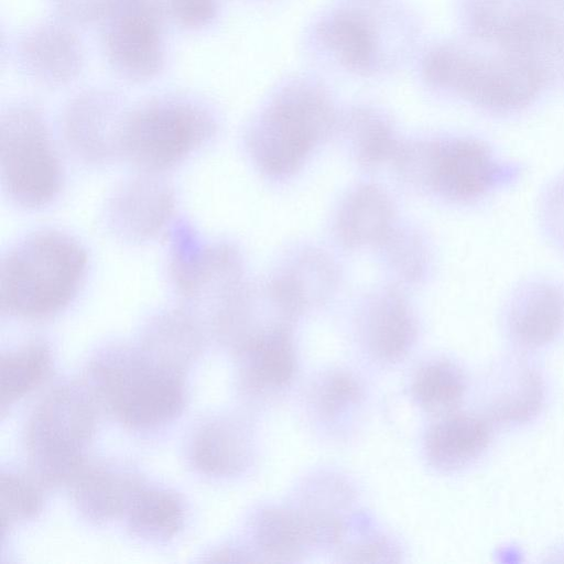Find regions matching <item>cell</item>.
<instances>
[{
  "instance_id": "cell-7",
  "label": "cell",
  "mask_w": 564,
  "mask_h": 564,
  "mask_svg": "<svg viewBox=\"0 0 564 564\" xmlns=\"http://www.w3.org/2000/svg\"><path fill=\"white\" fill-rule=\"evenodd\" d=\"M212 115L186 100H159L126 116L120 153L142 172L162 173L205 144L215 133Z\"/></svg>"
},
{
  "instance_id": "cell-26",
  "label": "cell",
  "mask_w": 564,
  "mask_h": 564,
  "mask_svg": "<svg viewBox=\"0 0 564 564\" xmlns=\"http://www.w3.org/2000/svg\"><path fill=\"white\" fill-rule=\"evenodd\" d=\"M470 388L466 370L449 359H437L416 373L412 392L417 403L437 416L459 409Z\"/></svg>"
},
{
  "instance_id": "cell-35",
  "label": "cell",
  "mask_w": 564,
  "mask_h": 564,
  "mask_svg": "<svg viewBox=\"0 0 564 564\" xmlns=\"http://www.w3.org/2000/svg\"><path fill=\"white\" fill-rule=\"evenodd\" d=\"M562 2H563V7H564V0H562Z\"/></svg>"
},
{
  "instance_id": "cell-3",
  "label": "cell",
  "mask_w": 564,
  "mask_h": 564,
  "mask_svg": "<svg viewBox=\"0 0 564 564\" xmlns=\"http://www.w3.org/2000/svg\"><path fill=\"white\" fill-rule=\"evenodd\" d=\"M91 378L97 395L131 429L166 424L185 405L182 368L144 348L104 354L94 362Z\"/></svg>"
},
{
  "instance_id": "cell-2",
  "label": "cell",
  "mask_w": 564,
  "mask_h": 564,
  "mask_svg": "<svg viewBox=\"0 0 564 564\" xmlns=\"http://www.w3.org/2000/svg\"><path fill=\"white\" fill-rule=\"evenodd\" d=\"M87 262L84 247L65 232L43 230L25 237L1 261L2 310L30 319L57 314L77 295Z\"/></svg>"
},
{
  "instance_id": "cell-29",
  "label": "cell",
  "mask_w": 564,
  "mask_h": 564,
  "mask_svg": "<svg viewBox=\"0 0 564 564\" xmlns=\"http://www.w3.org/2000/svg\"><path fill=\"white\" fill-rule=\"evenodd\" d=\"M256 540L261 552L272 561L295 560L311 543L303 516L285 509L269 508L256 523Z\"/></svg>"
},
{
  "instance_id": "cell-34",
  "label": "cell",
  "mask_w": 564,
  "mask_h": 564,
  "mask_svg": "<svg viewBox=\"0 0 564 564\" xmlns=\"http://www.w3.org/2000/svg\"><path fill=\"white\" fill-rule=\"evenodd\" d=\"M167 9L182 25L199 28L215 17L217 0H167Z\"/></svg>"
},
{
  "instance_id": "cell-32",
  "label": "cell",
  "mask_w": 564,
  "mask_h": 564,
  "mask_svg": "<svg viewBox=\"0 0 564 564\" xmlns=\"http://www.w3.org/2000/svg\"><path fill=\"white\" fill-rule=\"evenodd\" d=\"M539 217L546 238L564 251V173L551 181L543 191Z\"/></svg>"
},
{
  "instance_id": "cell-15",
  "label": "cell",
  "mask_w": 564,
  "mask_h": 564,
  "mask_svg": "<svg viewBox=\"0 0 564 564\" xmlns=\"http://www.w3.org/2000/svg\"><path fill=\"white\" fill-rule=\"evenodd\" d=\"M497 431L479 411L456 410L441 415L426 433V457L441 471L467 469L490 451Z\"/></svg>"
},
{
  "instance_id": "cell-8",
  "label": "cell",
  "mask_w": 564,
  "mask_h": 564,
  "mask_svg": "<svg viewBox=\"0 0 564 564\" xmlns=\"http://www.w3.org/2000/svg\"><path fill=\"white\" fill-rule=\"evenodd\" d=\"M1 182L15 205L36 209L48 205L63 186L62 162L42 117L15 107L1 120Z\"/></svg>"
},
{
  "instance_id": "cell-31",
  "label": "cell",
  "mask_w": 564,
  "mask_h": 564,
  "mask_svg": "<svg viewBox=\"0 0 564 564\" xmlns=\"http://www.w3.org/2000/svg\"><path fill=\"white\" fill-rule=\"evenodd\" d=\"M391 268L405 281L417 280L426 265V249L416 234L394 230L382 242Z\"/></svg>"
},
{
  "instance_id": "cell-25",
  "label": "cell",
  "mask_w": 564,
  "mask_h": 564,
  "mask_svg": "<svg viewBox=\"0 0 564 564\" xmlns=\"http://www.w3.org/2000/svg\"><path fill=\"white\" fill-rule=\"evenodd\" d=\"M124 516L129 529L138 538L166 541L182 529L184 507L174 492L142 486Z\"/></svg>"
},
{
  "instance_id": "cell-14",
  "label": "cell",
  "mask_w": 564,
  "mask_h": 564,
  "mask_svg": "<svg viewBox=\"0 0 564 564\" xmlns=\"http://www.w3.org/2000/svg\"><path fill=\"white\" fill-rule=\"evenodd\" d=\"M174 208V192L169 183L160 173L142 172L112 192L106 204L105 219L116 238L140 243L152 239L170 224Z\"/></svg>"
},
{
  "instance_id": "cell-24",
  "label": "cell",
  "mask_w": 564,
  "mask_h": 564,
  "mask_svg": "<svg viewBox=\"0 0 564 564\" xmlns=\"http://www.w3.org/2000/svg\"><path fill=\"white\" fill-rule=\"evenodd\" d=\"M276 280L301 313L307 306L321 303L334 291L337 269L327 254L307 249L295 254Z\"/></svg>"
},
{
  "instance_id": "cell-17",
  "label": "cell",
  "mask_w": 564,
  "mask_h": 564,
  "mask_svg": "<svg viewBox=\"0 0 564 564\" xmlns=\"http://www.w3.org/2000/svg\"><path fill=\"white\" fill-rule=\"evenodd\" d=\"M318 42L345 68L367 74L379 62V33L365 13L341 9L316 26Z\"/></svg>"
},
{
  "instance_id": "cell-4",
  "label": "cell",
  "mask_w": 564,
  "mask_h": 564,
  "mask_svg": "<svg viewBox=\"0 0 564 564\" xmlns=\"http://www.w3.org/2000/svg\"><path fill=\"white\" fill-rule=\"evenodd\" d=\"M403 177L452 202H473L514 182L521 167L470 137H447L400 147Z\"/></svg>"
},
{
  "instance_id": "cell-5",
  "label": "cell",
  "mask_w": 564,
  "mask_h": 564,
  "mask_svg": "<svg viewBox=\"0 0 564 564\" xmlns=\"http://www.w3.org/2000/svg\"><path fill=\"white\" fill-rule=\"evenodd\" d=\"M335 124L326 94L308 82H295L276 95L250 128L249 152L262 173L284 178L302 166Z\"/></svg>"
},
{
  "instance_id": "cell-1",
  "label": "cell",
  "mask_w": 564,
  "mask_h": 564,
  "mask_svg": "<svg viewBox=\"0 0 564 564\" xmlns=\"http://www.w3.org/2000/svg\"><path fill=\"white\" fill-rule=\"evenodd\" d=\"M471 37L470 43H446L427 53V83L491 112H514L533 104L551 73L503 44Z\"/></svg>"
},
{
  "instance_id": "cell-28",
  "label": "cell",
  "mask_w": 564,
  "mask_h": 564,
  "mask_svg": "<svg viewBox=\"0 0 564 564\" xmlns=\"http://www.w3.org/2000/svg\"><path fill=\"white\" fill-rule=\"evenodd\" d=\"M51 368V351L43 343L29 344L2 354L0 359V397L6 406L37 387Z\"/></svg>"
},
{
  "instance_id": "cell-13",
  "label": "cell",
  "mask_w": 564,
  "mask_h": 564,
  "mask_svg": "<svg viewBox=\"0 0 564 564\" xmlns=\"http://www.w3.org/2000/svg\"><path fill=\"white\" fill-rule=\"evenodd\" d=\"M110 23L106 50L113 66L132 79H147L161 68L163 51L154 7L148 0H106Z\"/></svg>"
},
{
  "instance_id": "cell-22",
  "label": "cell",
  "mask_w": 564,
  "mask_h": 564,
  "mask_svg": "<svg viewBox=\"0 0 564 564\" xmlns=\"http://www.w3.org/2000/svg\"><path fill=\"white\" fill-rule=\"evenodd\" d=\"M249 451V442L241 427L220 420L204 425L196 433L191 445V459L204 474L227 476L246 466Z\"/></svg>"
},
{
  "instance_id": "cell-11",
  "label": "cell",
  "mask_w": 564,
  "mask_h": 564,
  "mask_svg": "<svg viewBox=\"0 0 564 564\" xmlns=\"http://www.w3.org/2000/svg\"><path fill=\"white\" fill-rule=\"evenodd\" d=\"M549 383L533 355L510 349L494 359L481 378L480 410L499 430L535 422L549 400Z\"/></svg>"
},
{
  "instance_id": "cell-10",
  "label": "cell",
  "mask_w": 564,
  "mask_h": 564,
  "mask_svg": "<svg viewBox=\"0 0 564 564\" xmlns=\"http://www.w3.org/2000/svg\"><path fill=\"white\" fill-rule=\"evenodd\" d=\"M171 242L169 268L176 292L188 301H214L217 315L245 284L240 253L225 242L203 241L183 220L173 227Z\"/></svg>"
},
{
  "instance_id": "cell-18",
  "label": "cell",
  "mask_w": 564,
  "mask_h": 564,
  "mask_svg": "<svg viewBox=\"0 0 564 564\" xmlns=\"http://www.w3.org/2000/svg\"><path fill=\"white\" fill-rule=\"evenodd\" d=\"M393 208L375 185H361L341 204L335 223L339 241L349 248L382 245L392 231Z\"/></svg>"
},
{
  "instance_id": "cell-6",
  "label": "cell",
  "mask_w": 564,
  "mask_h": 564,
  "mask_svg": "<svg viewBox=\"0 0 564 564\" xmlns=\"http://www.w3.org/2000/svg\"><path fill=\"white\" fill-rule=\"evenodd\" d=\"M96 427L90 397L76 387L52 391L26 425V449L37 477L50 485L72 482L84 468L83 453Z\"/></svg>"
},
{
  "instance_id": "cell-33",
  "label": "cell",
  "mask_w": 564,
  "mask_h": 564,
  "mask_svg": "<svg viewBox=\"0 0 564 564\" xmlns=\"http://www.w3.org/2000/svg\"><path fill=\"white\" fill-rule=\"evenodd\" d=\"M359 395L360 388L357 381L347 373L336 372L322 381L317 392V404L325 415L332 416L355 403Z\"/></svg>"
},
{
  "instance_id": "cell-23",
  "label": "cell",
  "mask_w": 564,
  "mask_h": 564,
  "mask_svg": "<svg viewBox=\"0 0 564 564\" xmlns=\"http://www.w3.org/2000/svg\"><path fill=\"white\" fill-rule=\"evenodd\" d=\"M22 54L36 76L51 83H64L79 70L82 53L75 37L55 28H42L29 35Z\"/></svg>"
},
{
  "instance_id": "cell-12",
  "label": "cell",
  "mask_w": 564,
  "mask_h": 564,
  "mask_svg": "<svg viewBox=\"0 0 564 564\" xmlns=\"http://www.w3.org/2000/svg\"><path fill=\"white\" fill-rule=\"evenodd\" d=\"M502 334L510 349L533 355L564 334V289L546 279L520 283L501 313Z\"/></svg>"
},
{
  "instance_id": "cell-27",
  "label": "cell",
  "mask_w": 564,
  "mask_h": 564,
  "mask_svg": "<svg viewBox=\"0 0 564 564\" xmlns=\"http://www.w3.org/2000/svg\"><path fill=\"white\" fill-rule=\"evenodd\" d=\"M341 123L350 150L360 164L376 166L388 159H394L401 144L380 115L358 108L350 111Z\"/></svg>"
},
{
  "instance_id": "cell-16",
  "label": "cell",
  "mask_w": 564,
  "mask_h": 564,
  "mask_svg": "<svg viewBox=\"0 0 564 564\" xmlns=\"http://www.w3.org/2000/svg\"><path fill=\"white\" fill-rule=\"evenodd\" d=\"M126 116L117 113L110 98L86 96L69 108L65 118V137L75 154L88 163L99 164L121 156L120 141Z\"/></svg>"
},
{
  "instance_id": "cell-30",
  "label": "cell",
  "mask_w": 564,
  "mask_h": 564,
  "mask_svg": "<svg viewBox=\"0 0 564 564\" xmlns=\"http://www.w3.org/2000/svg\"><path fill=\"white\" fill-rule=\"evenodd\" d=\"M39 488L24 476L7 473L0 477L1 534L18 520L34 518L42 510Z\"/></svg>"
},
{
  "instance_id": "cell-21",
  "label": "cell",
  "mask_w": 564,
  "mask_h": 564,
  "mask_svg": "<svg viewBox=\"0 0 564 564\" xmlns=\"http://www.w3.org/2000/svg\"><path fill=\"white\" fill-rule=\"evenodd\" d=\"M72 484L78 510L96 522L126 514L142 487L131 476L88 466H84Z\"/></svg>"
},
{
  "instance_id": "cell-19",
  "label": "cell",
  "mask_w": 564,
  "mask_h": 564,
  "mask_svg": "<svg viewBox=\"0 0 564 564\" xmlns=\"http://www.w3.org/2000/svg\"><path fill=\"white\" fill-rule=\"evenodd\" d=\"M366 337L371 352L381 360L394 361L408 352L415 337V323L398 290L384 289L370 301Z\"/></svg>"
},
{
  "instance_id": "cell-20",
  "label": "cell",
  "mask_w": 564,
  "mask_h": 564,
  "mask_svg": "<svg viewBox=\"0 0 564 564\" xmlns=\"http://www.w3.org/2000/svg\"><path fill=\"white\" fill-rule=\"evenodd\" d=\"M243 372L253 388L276 389L294 377L296 359L286 325L259 330L242 341Z\"/></svg>"
},
{
  "instance_id": "cell-9",
  "label": "cell",
  "mask_w": 564,
  "mask_h": 564,
  "mask_svg": "<svg viewBox=\"0 0 564 564\" xmlns=\"http://www.w3.org/2000/svg\"><path fill=\"white\" fill-rule=\"evenodd\" d=\"M473 36L503 44L544 66L564 58V24L534 0H466Z\"/></svg>"
}]
</instances>
